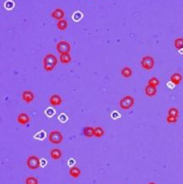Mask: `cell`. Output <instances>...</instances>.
<instances>
[{"label": "cell", "mask_w": 183, "mask_h": 184, "mask_svg": "<svg viewBox=\"0 0 183 184\" xmlns=\"http://www.w3.org/2000/svg\"><path fill=\"white\" fill-rule=\"evenodd\" d=\"M58 58L56 55L52 53H47L43 58V68L46 72H52L57 65Z\"/></svg>", "instance_id": "1"}, {"label": "cell", "mask_w": 183, "mask_h": 184, "mask_svg": "<svg viewBox=\"0 0 183 184\" xmlns=\"http://www.w3.org/2000/svg\"><path fill=\"white\" fill-rule=\"evenodd\" d=\"M155 58L150 55L143 56L140 60V65L143 69L147 71L151 70L155 67Z\"/></svg>", "instance_id": "2"}, {"label": "cell", "mask_w": 183, "mask_h": 184, "mask_svg": "<svg viewBox=\"0 0 183 184\" xmlns=\"http://www.w3.org/2000/svg\"><path fill=\"white\" fill-rule=\"evenodd\" d=\"M135 103V100L132 96H125L119 102V107L122 110L127 111L131 109Z\"/></svg>", "instance_id": "3"}, {"label": "cell", "mask_w": 183, "mask_h": 184, "mask_svg": "<svg viewBox=\"0 0 183 184\" xmlns=\"http://www.w3.org/2000/svg\"><path fill=\"white\" fill-rule=\"evenodd\" d=\"M26 166L30 170H37L41 167V160L36 156H30L26 160Z\"/></svg>", "instance_id": "4"}, {"label": "cell", "mask_w": 183, "mask_h": 184, "mask_svg": "<svg viewBox=\"0 0 183 184\" xmlns=\"http://www.w3.org/2000/svg\"><path fill=\"white\" fill-rule=\"evenodd\" d=\"M48 139L52 145H60L63 140V133L59 130H53L49 133Z\"/></svg>", "instance_id": "5"}, {"label": "cell", "mask_w": 183, "mask_h": 184, "mask_svg": "<svg viewBox=\"0 0 183 184\" xmlns=\"http://www.w3.org/2000/svg\"><path fill=\"white\" fill-rule=\"evenodd\" d=\"M56 49H57V52L59 53V55L69 53L70 51H71V45L67 41H60V42H58L57 43Z\"/></svg>", "instance_id": "6"}, {"label": "cell", "mask_w": 183, "mask_h": 184, "mask_svg": "<svg viewBox=\"0 0 183 184\" xmlns=\"http://www.w3.org/2000/svg\"><path fill=\"white\" fill-rule=\"evenodd\" d=\"M50 15H51V17L52 19H54V20L58 21V20H63L65 18V12H64V10L63 9H61V8H57V9H55L51 13Z\"/></svg>", "instance_id": "7"}, {"label": "cell", "mask_w": 183, "mask_h": 184, "mask_svg": "<svg viewBox=\"0 0 183 184\" xmlns=\"http://www.w3.org/2000/svg\"><path fill=\"white\" fill-rule=\"evenodd\" d=\"M21 97H22V100H23L24 102L29 104V103H31V102L34 101L35 95L31 91L26 90V91L22 92V94H21Z\"/></svg>", "instance_id": "8"}, {"label": "cell", "mask_w": 183, "mask_h": 184, "mask_svg": "<svg viewBox=\"0 0 183 184\" xmlns=\"http://www.w3.org/2000/svg\"><path fill=\"white\" fill-rule=\"evenodd\" d=\"M49 103L53 107H57V106H61L63 103V99L62 97L57 95V94H53L52 95L50 98H49Z\"/></svg>", "instance_id": "9"}, {"label": "cell", "mask_w": 183, "mask_h": 184, "mask_svg": "<svg viewBox=\"0 0 183 184\" xmlns=\"http://www.w3.org/2000/svg\"><path fill=\"white\" fill-rule=\"evenodd\" d=\"M17 122L20 125H26L31 122V117L26 112H21L18 115L17 117Z\"/></svg>", "instance_id": "10"}, {"label": "cell", "mask_w": 183, "mask_h": 184, "mask_svg": "<svg viewBox=\"0 0 183 184\" xmlns=\"http://www.w3.org/2000/svg\"><path fill=\"white\" fill-rule=\"evenodd\" d=\"M50 156H51V158L52 160H54V161H58L59 159L62 158V156H63V152H62V150L60 149H57V148H54V149H52L50 151Z\"/></svg>", "instance_id": "11"}, {"label": "cell", "mask_w": 183, "mask_h": 184, "mask_svg": "<svg viewBox=\"0 0 183 184\" xmlns=\"http://www.w3.org/2000/svg\"><path fill=\"white\" fill-rule=\"evenodd\" d=\"M144 93L148 97H154L157 94V88L147 85L144 88Z\"/></svg>", "instance_id": "12"}, {"label": "cell", "mask_w": 183, "mask_h": 184, "mask_svg": "<svg viewBox=\"0 0 183 184\" xmlns=\"http://www.w3.org/2000/svg\"><path fill=\"white\" fill-rule=\"evenodd\" d=\"M171 83H172L174 85H180L181 82L182 81V75L180 73H175L171 76Z\"/></svg>", "instance_id": "13"}, {"label": "cell", "mask_w": 183, "mask_h": 184, "mask_svg": "<svg viewBox=\"0 0 183 184\" xmlns=\"http://www.w3.org/2000/svg\"><path fill=\"white\" fill-rule=\"evenodd\" d=\"M69 175L70 177H72L73 178H78L79 177L80 175H81V171L79 167H75V166H73V167H70L69 169Z\"/></svg>", "instance_id": "14"}, {"label": "cell", "mask_w": 183, "mask_h": 184, "mask_svg": "<svg viewBox=\"0 0 183 184\" xmlns=\"http://www.w3.org/2000/svg\"><path fill=\"white\" fill-rule=\"evenodd\" d=\"M59 61L63 64H69V62H71L72 61L71 55H70V53L61 54V55H59Z\"/></svg>", "instance_id": "15"}, {"label": "cell", "mask_w": 183, "mask_h": 184, "mask_svg": "<svg viewBox=\"0 0 183 184\" xmlns=\"http://www.w3.org/2000/svg\"><path fill=\"white\" fill-rule=\"evenodd\" d=\"M121 74L123 78L128 79L132 75V70L130 67H123L121 70Z\"/></svg>", "instance_id": "16"}, {"label": "cell", "mask_w": 183, "mask_h": 184, "mask_svg": "<svg viewBox=\"0 0 183 184\" xmlns=\"http://www.w3.org/2000/svg\"><path fill=\"white\" fill-rule=\"evenodd\" d=\"M83 133L86 138H92V137H94V127H89V126L84 127Z\"/></svg>", "instance_id": "17"}, {"label": "cell", "mask_w": 183, "mask_h": 184, "mask_svg": "<svg viewBox=\"0 0 183 184\" xmlns=\"http://www.w3.org/2000/svg\"><path fill=\"white\" fill-rule=\"evenodd\" d=\"M68 26H69V23L65 19L58 20L57 23V27L59 31H65L66 29L68 28Z\"/></svg>", "instance_id": "18"}, {"label": "cell", "mask_w": 183, "mask_h": 184, "mask_svg": "<svg viewBox=\"0 0 183 184\" xmlns=\"http://www.w3.org/2000/svg\"><path fill=\"white\" fill-rule=\"evenodd\" d=\"M104 134H105V130L103 129V127H94V137H95V138H101V137H103Z\"/></svg>", "instance_id": "19"}, {"label": "cell", "mask_w": 183, "mask_h": 184, "mask_svg": "<svg viewBox=\"0 0 183 184\" xmlns=\"http://www.w3.org/2000/svg\"><path fill=\"white\" fill-rule=\"evenodd\" d=\"M180 115V112L176 107H171L169 108V110L167 112V116H171L175 117H179Z\"/></svg>", "instance_id": "20"}, {"label": "cell", "mask_w": 183, "mask_h": 184, "mask_svg": "<svg viewBox=\"0 0 183 184\" xmlns=\"http://www.w3.org/2000/svg\"><path fill=\"white\" fill-rule=\"evenodd\" d=\"M174 46L177 50H181L183 49V37H177L175 39Z\"/></svg>", "instance_id": "21"}, {"label": "cell", "mask_w": 183, "mask_h": 184, "mask_svg": "<svg viewBox=\"0 0 183 184\" xmlns=\"http://www.w3.org/2000/svg\"><path fill=\"white\" fill-rule=\"evenodd\" d=\"M148 85H150V86H153V87H156L159 85H160V80L158 78L156 77H152L150 79H149V81H148Z\"/></svg>", "instance_id": "22"}, {"label": "cell", "mask_w": 183, "mask_h": 184, "mask_svg": "<svg viewBox=\"0 0 183 184\" xmlns=\"http://www.w3.org/2000/svg\"><path fill=\"white\" fill-rule=\"evenodd\" d=\"M25 184H39V181L35 177H28L25 180Z\"/></svg>", "instance_id": "23"}, {"label": "cell", "mask_w": 183, "mask_h": 184, "mask_svg": "<svg viewBox=\"0 0 183 184\" xmlns=\"http://www.w3.org/2000/svg\"><path fill=\"white\" fill-rule=\"evenodd\" d=\"M178 118L177 117H175L171 116H167L166 117V122H168L169 124H174L176 122H177Z\"/></svg>", "instance_id": "24"}, {"label": "cell", "mask_w": 183, "mask_h": 184, "mask_svg": "<svg viewBox=\"0 0 183 184\" xmlns=\"http://www.w3.org/2000/svg\"><path fill=\"white\" fill-rule=\"evenodd\" d=\"M148 184H156V183H155V182H149Z\"/></svg>", "instance_id": "25"}]
</instances>
